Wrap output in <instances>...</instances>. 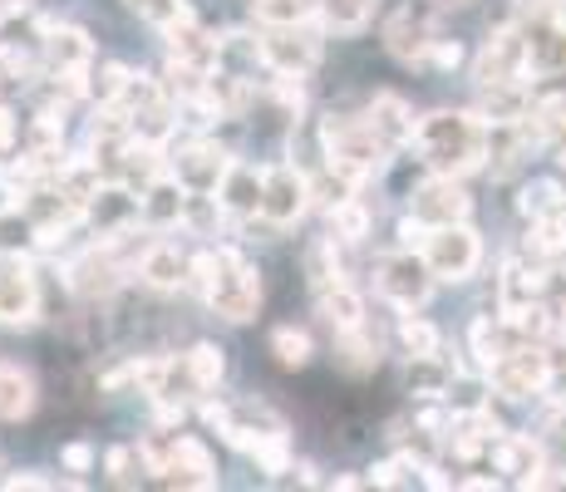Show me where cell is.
<instances>
[{"label": "cell", "mask_w": 566, "mask_h": 492, "mask_svg": "<svg viewBox=\"0 0 566 492\" xmlns=\"http://www.w3.org/2000/svg\"><path fill=\"white\" fill-rule=\"evenodd\" d=\"M557 207H566V188L557 178L522 182V192H517V212L522 217H542V212H557Z\"/></svg>", "instance_id": "obj_34"}, {"label": "cell", "mask_w": 566, "mask_h": 492, "mask_svg": "<svg viewBox=\"0 0 566 492\" xmlns=\"http://www.w3.org/2000/svg\"><path fill=\"white\" fill-rule=\"evenodd\" d=\"M483 375H488V389H497L503 399H513V404L537 399L547 389V355H542L537 341H513Z\"/></svg>", "instance_id": "obj_6"}, {"label": "cell", "mask_w": 566, "mask_h": 492, "mask_svg": "<svg viewBox=\"0 0 566 492\" xmlns=\"http://www.w3.org/2000/svg\"><path fill=\"white\" fill-rule=\"evenodd\" d=\"M443 6H463V0H443Z\"/></svg>", "instance_id": "obj_47"}, {"label": "cell", "mask_w": 566, "mask_h": 492, "mask_svg": "<svg viewBox=\"0 0 566 492\" xmlns=\"http://www.w3.org/2000/svg\"><path fill=\"white\" fill-rule=\"evenodd\" d=\"M256 64L276 80H306L321 64V40L306 25H266V35H256Z\"/></svg>", "instance_id": "obj_4"}, {"label": "cell", "mask_w": 566, "mask_h": 492, "mask_svg": "<svg viewBox=\"0 0 566 492\" xmlns=\"http://www.w3.org/2000/svg\"><path fill=\"white\" fill-rule=\"evenodd\" d=\"M0 488L20 492V488H54V483L50 478H40V473H10V478H0Z\"/></svg>", "instance_id": "obj_44"}, {"label": "cell", "mask_w": 566, "mask_h": 492, "mask_svg": "<svg viewBox=\"0 0 566 492\" xmlns=\"http://www.w3.org/2000/svg\"><path fill=\"white\" fill-rule=\"evenodd\" d=\"M202 301L212 305V315H222V321H232V325L256 321V311H261L256 266L237 247H217V276H212V286H207Z\"/></svg>", "instance_id": "obj_3"}, {"label": "cell", "mask_w": 566, "mask_h": 492, "mask_svg": "<svg viewBox=\"0 0 566 492\" xmlns=\"http://www.w3.org/2000/svg\"><path fill=\"white\" fill-rule=\"evenodd\" d=\"M379 365V335L365 325H355V331H335V369L340 375H369V369Z\"/></svg>", "instance_id": "obj_26"}, {"label": "cell", "mask_w": 566, "mask_h": 492, "mask_svg": "<svg viewBox=\"0 0 566 492\" xmlns=\"http://www.w3.org/2000/svg\"><path fill=\"white\" fill-rule=\"evenodd\" d=\"M522 30V45H527V80H562L566 74V15L532 20Z\"/></svg>", "instance_id": "obj_14"}, {"label": "cell", "mask_w": 566, "mask_h": 492, "mask_svg": "<svg viewBox=\"0 0 566 492\" xmlns=\"http://www.w3.org/2000/svg\"><path fill=\"white\" fill-rule=\"evenodd\" d=\"M473 80H478V90H483V84H517V80H527V45H522V30L513 25V20H507V25H497L493 35L483 40V50L473 54Z\"/></svg>", "instance_id": "obj_9"}, {"label": "cell", "mask_w": 566, "mask_h": 492, "mask_svg": "<svg viewBox=\"0 0 566 492\" xmlns=\"http://www.w3.org/2000/svg\"><path fill=\"white\" fill-rule=\"evenodd\" d=\"M413 148H419L423 168L449 172V178H468L483 168L488 158V124L463 108H439V114L413 118Z\"/></svg>", "instance_id": "obj_1"}, {"label": "cell", "mask_w": 566, "mask_h": 492, "mask_svg": "<svg viewBox=\"0 0 566 492\" xmlns=\"http://www.w3.org/2000/svg\"><path fill=\"white\" fill-rule=\"evenodd\" d=\"M488 128H513L532 114V84L517 80V84H483V98L473 108Z\"/></svg>", "instance_id": "obj_19"}, {"label": "cell", "mask_w": 566, "mask_h": 492, "mask_svg": "<svg viewBox=\"0 0 566 492\" xmlns=\"http://www.w3.org/2000/svg\"><path fill=\"white\" fill-rule=\"evenodd\" d=\"M84 222H90L99 237H114V232H124V227H144L138 222V188L128 178L99 182L94 197L84 202Z\"/></svg>", "instance_id": "obj_16"}, {"label": "cell", "mask_w": 566, "mask_h": 492, "mask_svg": "<svg viewBox=\"0 0 566 492\" xmlns=\"http://www.w3.org/2000/svg\"><path fill=\"white\" fill-rule=\"evenodd\" d=\"M40 404V389H35V375L10 359H0V423H20L30 419Z\"/></svg>", "instance_id": "obj_25"}, {"label": "cell", "mask_w": 566, "mask_h": 492, "mask_svg": "<svg viewBox=\"0 0 566 492\" xmlns=\"http://www.w3.org/2000/svg\"><path fill=\"white\" fill-rule=\"evenodd\" d=\"M423 237H429V227L419 222V217H405V222H399V247H409V251H419L423 247Z\"/></svg>", "instance_id": "obj_43"}, {"label": "cell", "mask_w": 566, "mask_h": 492, "mask_svg": "<svg viewBox=\"0 0 566 492\" xmlns=\"http://www.w3.org/2000/svg\"><path fill=\"white\" fill-rule=\"evenodd\" d=\"M321 153L325 172H335L350 188H365L389 168V148L369 134L365 118H321Z\"/></svg>", "instance_id": "obj_2"}, {"label": "cell", "mask_w": 566, "mask_h": 492, "mask_svg": "<svg viewBox=\"0 0 566 492\" xmlns=\"http://www.w3.org/2000/svg\"><path fill=\"white\" fill-rule=\"evenodd\" d=\"M331 488L350 492V488H365V478H355V473H335V478H331Z\"/></svg>", "instance_id": "obj_45"}, {"label": "cell", "mask_w": 566, "mask_h": 492, "mask_svg": "<svg viewBox=\"0 0 566 492\" xmlns=\"http://www.w3.org/2000/svg\"><path fill=\"white\" fill-rule=\"evenodd\" d=\"M369 232H375V212H369L355 192L331 207V237H340L345 247H360Z\"/></svg>", "instance_id": "obj_29"}, {"label": "cell", "mask_w": 566, "mask_h": 492, "mask_svg": "<svg viewBox=\"0 0 566 492\" xmlns=\"http://www.w3.org/2000/svg\"><path fill=\"white\" fill-rule=\"evenodd\" d=\"M315 311H321V321L331 325V331H355V325H365V295L350 286V281H331V286H315Z\"/></svg>", "instance_id": "obj_23"}, {"label": "cell", "mask_w": 566, "mask_h": 492, "mask_svg": "<svg viewBox=\"0 0 566 492\" xmlns=\"http://www.w3.org/2000/svg\"><path fill=\"white\" fill-rule=\"evenodd\" d=\"M345 242L340 237H321V242L306 247V276H311V291L315 286H331V281H345Z\"/></svg>", "instance_id": "obj_30"}, {"label": "cell", "mask_w": 566, "mask_h": 492, "mask_svg": "<svg viewBox=\"0 0 566 492\" xmlns=\"http://www.w3.org/2000/svg\"><path fill=\"white\" fill-rule=\"evenodd\" d=\"M527 266H557L566 257V207L557 212H542V217H527Z\"/></svg>", "instance_id": "obj_22"}, {"label": "cell", "mask_w": 566, "mask_h": 492, "mask_svg": "<svg viewBox=\"0 0 566 492\" xmlns=\"http://www.w3.org/2000/svg\"><path fill=\"white\" fill-rule=\"evenodd\" d=\"M271 355H276L281 369H301V365H311L315 341L306 331H296V325H276V331H271Z\"/></svg>", "instance_id": "obj_32"}, {"label": "cell", "mask_w": 566, "mask_h": 492, "mask_svg": "<svg viewBox=\"0 0 566 492\" xmlns=\"http://www.w3.org/2000/svg\"><path fill=\"white\" fill-rule=\"evenodd\" d=\"M311 207V172L296 168V163H276V168H266V182H261V222L276 227V232H286V227H296L301 217H306Z\"/></svg>", "instance_id": "obj_7"}, {"label": "cell", "mask_w": 566, "mask_h": 492, "mask_svg": "<svg viewBox=\"0 0 566 492\" xmlns=\"http://www.w3.org/2000/svg\"><path fill=\"white\" fill-rule=\"evenodd\" d=\"M399 345H405V355H439L443 335H439V325L423 321V315L399 311Z\"/></svg>", "instance_id": "obj_33"}, {"label": "cell", "mask_w": 566, "mask_h": 492, "mask_svg": "<svg viewBox=\"0 0 566 492\" xmlns=\"http://www.w3.org/2000/svg\"><path fill=\"white\" fill-rule=\"evenodd\" d=\"M488 458L497 463V473H513L517 488H527L542 473V439H532V433H497Z\"/></svg>", "instance_id": "obj_21"}, {"label": "cell", "mask_w": 566, "mask_h": 492, "mask_svg": "<svg viewBox=\"0 0 566 492\" xmlns=\"http://www.w3.org/2000/svg\"><path fill=\"white\" fill-rule=\"evenodd\" d=\"M104 468H108V478H114L118 488H128L138 478V448H108V458H104Z\"/></svg>", "instance_id": "obj_39"}, {"label": "cell", "mask_w": 566, "mask_h": 492, "mask_svg": "<svg viewBox=\"0 0 566 492\" xmlns=\"http://www.w3.org/2000/svg\"><path fill=\"white\" fill-rule=\"evenodd\" d=\"M128 6H134V15L148 20L154 30H168V25H178V20L192 15L188 0H128Z\"/></svg>", "instance_id": "obj_36"}, {"label": "cell", "mask_w": 566, "mask_h": 492, "mask_svg": "<svg viewBox=\"0 0 566 492\" xmlns=\"http://www.w3.org/2000/svg\"><path fill=\"white\" fill-rule=\"evenodd\" d=\"M60 468H64V473H90V468H94V448L90 443H64L60 448Z\"/></svg>", "instance_id": "obj_41"}, {"label": "cell", "mask_w": 566, "mask_h": 492, "mask_svg": "<svg viewBox=\"0 0 566 492\" xmlns=\"http://www.w3.org/2000/svg\"><path fill=\"white\" fill-rule=\"evenodd\" d=\"M40 321V281L25 257L0 251V325H35Z\"/></svg>", "instance_id": "obj_12"}, {"label": "cell", "mask_w": 566, "mask_h": 492, "mask_svg": "<svg viewBox=\"0 0 566 492\" xmlns=\"http://www.w3.org/2000/svg\"><path fill=\"white\" fill-rule=\"evenodd\" d=\"M375 15V0H315V20L331 35H360Z\"/></svg>", "instance_id": "obj_28"}, {"label": "cell", "mask_w": 566, "mask_h": 492, "mask_svg": "<svg viewBox=\"0 0 566 492\" xmlns=\"http://www.w3.org/2000/svg\"><path fill=\"white\" fill-rule=\"evenodd\" d=\"M15 138H20V118H15V108L0 104V153L15 148Z\"/></svg>", "instance_id": "obj_42"}, {"label": "cell", "mask_w": 566, "mask_h": 492, "mask_svg": "<svg viewBox=\"0 0 566 492\" xmlns=\"http://www.w3.org/2000/svg\"><path fill=\"white\" fill-rule=\"evenodd\" d=\"M468 60V54H463V45H459V40H433V50H429V64H433V70H459V64Z\"/></svg>", "instance_id": "obj_40"}, {"label": "cell", "mask_w": 566, "mask_h": 492, "mask_svg": "<svg viewBox=\"0 0 566 492\" xmlns=\"http://www.w3.org/2000/svg\"><path fill=\"white\" fill-rule=\"evenodd\" d=\"M45 60H50L54 74L94 64V40H90V30H80V25H54L50 35H45Z\"/></svg>", "instance_id": "obj_27"}, {"label": "cell", "mask_w": 566, "mask_h": 492, "mask_svg": "<svg viewBox=\"0 0 566 492\" xmlns=\"http://www.w3.org/2000/svg\"><path fill=\"white\" fill-rule=\"evenodd\" d=\"M182 365H188V375H192V385H198L202 394L207 389H217L222 385V375H227V359H222V349H217L212 341H198L182 355Z\"/></svg>", "instance_id": "obj_31"}, {"label": "cell", "mask_w": 566, "mask_h": 492, "mask_svg": "<svg viewBox=\"0 0 566 492\" xmlns=\"http://www.w3.org/2000/svg\"><path fill=\"white\" fill-rule=\"evenodd\" d=\"M134 276L154 291H178L188 276V257L178 251V242H148L134 261Z\"/></svg>", "instance_id": "obj_20"}, {"label": "cell", "mask_w": 566, "mask_h": 492, "mask_svg": "<svg viewBox=\"0 0 566 492\" xmlns=\"http://www.w3.org/2000/svg\"><path fill=\"white\" fill-rule=\"evenodd\" d=\"M379 40H385V50L395 54L399 64H409V70H429V50H433V40H439V30H433V15H429V10L399 6L395 15L385 20Z\"/></svg>", "instance_id": "obj_10"}, {"label": "cell", "mask_w": 566, "mask_h": 492, "mask_svg": "<svg viewBox=\"0 0 566 492\" xmlns=\"http://www.w3.org/2000/svg\"><path fill=\"white\" fill-rule=\"evenodd\" d=\"M409 212L419 217L423 227H449V222H468L473 212V197H468L463 178H449V172H429L419 188L409 192Z\"/></svg>", "instance_id": "obj_11"}, {"label": "cell", "mask_w": 566, "mask_h": 492, "mask_svg": "<svg viewBox=\"0 0 566 492\" xmlns=\"http://www.w3.org/2000/svg\"><path fill=\"white\" fill-rule=\"evenodd\" d=\"M562 168H566V138H562Z\"/></svg>", "instance_id": "obj_46"}, {"label": "cell", "mask_w": 566, "mask_h": 492, "mask_svg": "<svg viewBox=\"0 0 566 492\" xmlns=\"http://www.w3.org/2000/svg\"><path fill=\"white\" fill-rule=\"evenodd\" d=\"M261 182H266V168L247 158H227L222 178H217V207L227 212V222H256L261 212Z\"/></svg>", "instance_id": "obj_13"}, {"label": "cell", "mask_w": 566, "mask_h": 492, "mask_svg": "<svg viewBox=\"0 0 566 492\" xmlns=\"http://www.w3.org/2000/svg\"><path fill=\"white\" fill-rule=\"evenodd\" d=\"M128 74H134V70H128V64H118V60H108L99 74L90 70V98H99V104H114V98L124 94Z\"/></svg>", "instance_id": "obj_38"}, {"label": "cell", "mask_w": 566, "mask_h": 492, "mask_svg": "<svg viewBox=\"0 0 566 492\" xmlns=\"http://www.w3.org/2000/svg\"><path fill=\"white\" fill-rule=\"evenodd\" d=\"M419 257H423V266L433 271V281H468L478 271V261H483V237L468 222L429 227Z\"/></svg>", "instance_id": "obj_5"}, {"label": "cell", "mask_w": 566, "mask_h": 492, "mask_svg": "<svg viewBox=\"0 0 566 492\" xmlns=\"http://www.w3.org/2000/svg\"><path fill=\"white\" fill-rule=\"evenodd\" d=\"M365 483H369V488H409V483H419V468H413L409 458L399 453V458H385V463L369 468Z\"/></svg>", "instance_id": "obj_37"}, {"label": "cell", "mask_w": 566, "mask_h": 492, "mask_svg": "<svg viewBox=\"0 0 566 492\" xmlns=\"http://www.w3.org/2000/svg\"><path fill=\"white\" fill-rule=\"evenodd\" d=\"M227 158H232V153L222 144H212V138H188V144H178V153H168V172L188 192H212Z\"/></svg>", "instance_id": "obj_15"}, {"label": "cell", "mask_w": 566, "mask_h": 492, "mask_svg": "<svg viewBox=\"0 0 566 492\" xmlns=\"http://www.w3.org/2000/svg\"><path fill=\"white\" fill-rule=\"evenodd\" d=\"M453 375H459V365H449L443 355H409V365H405V389L413 394V399L439 404V399H449Z\"/></svg>", "instance_id": "obj_24"}, {"label": "cell", "mask_w": 566, "mask_h": 492, "mask_svg": "<svg viewBox=\"0 0 566 492\" xmlns=\"http://www.w3.org/2000/svg\"><path fill=\"white\" fill-rule=\"evenodd\" d=\"M252 15L261 25H311L315 0H252Z\"/></svg>", "instance_id": "obj_35"}, {"label": "cell", "mask_w": 566, "mask_h": 492, "mask_svg": "<svg viewBox=\"0 0 566 492\" xmlns=\"http://www.w3.org/2000/svg\"><path fill=\"white\" fill-rule=\"evenodd\" d=\"M365 124L389 153H399V148H409V138H413V108L399 94H375L365 108Z\"/></svg>", "instance_id": "obj_18"}, {"label": "cell", "mask_w": 566, "mask_h": 492, "mask_svg": "<svg viewBox=\"0 0 566 492\" xmlns=\"http://www.w3.org/2000/svg\"><path fill=\"white\" fill-rule=\"evenodd\" d=\"M375 291L385 295L395 311H419V305L429 301V291H433V271L423 266L419 251L399 247L395 257H385L375 266Z\"/></svg>", "instance_id": "obj_8"}, {"label": "cell", "mask_w": 566, "mask_h": 492, "mask_svg": "<svg viewBox=\"0 0 566 492\" xmlns=\"http://www.w3.org/2000/svg\"><path fill=\"white\" fill-rule=\"evenodd\" d=\"M182 207H188V188H182L172 172H158L138 188V222L148 232H168V227H182Z\"/></svg>", "instance_id": "obj_17"}]
</instances>
